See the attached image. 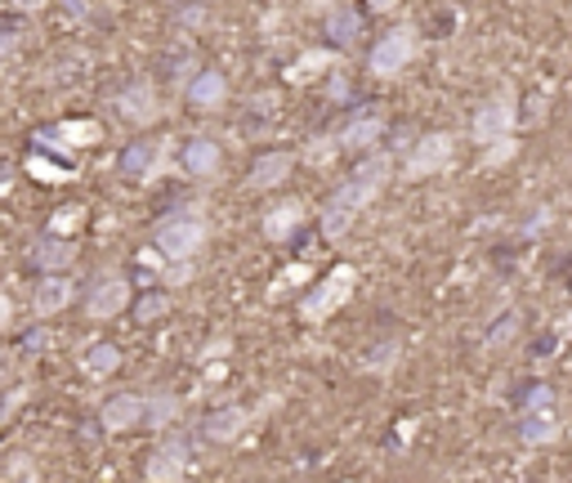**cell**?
Wrapping results in <instances>:
<instances>
[{
  "instance_id": "obj_36",
  "label": "cell",
  "mask_w": 572,
  "mask_h": 483,
  "mask_svg": "<svg viewBox=\"0 0 572 483\" xmlns=\"http://www.w3.org/2000/svg\"><path fill=\"white\" fill-rule=\"evenodd\" d=\"M300 278H309V268H300V264L286 268V273H282V287H292V283H300Z\"/></svg>"
},
{
  "instance_id": "obj_32",
  "label": "cell",
  "mask_w": 572,
  "mask_h": 483,
  "mask_svg": "<svg viewBox=\"0 0 572 483\" xmlns=\"http://www.w3.org/2000/svg\"><path fill=\"white\" fill-rule=\"evenodd\" d=\"M6 474H10V479H36V470L28 465V457H14V465H10Z\"/></svg>"
},
{
  "instance_id": "obj_23",
  "label": "cell",
  "mask_w": 572,
  "mask_h": 483,
  "mask_svg": "<svg viewBox=\"0 0 572 483\" xmlns=\"http://www.w3.org/2000/svg\"><path fill=\"white\" fill-rule=\"evenodd\" d=\"M72 260H77V246H72L63 233H54V238H45V242L36 246V264H41L45 273H63Z\"/></svg>"
},
{
  "instance_id": "obj_28",
  "label": "cell",
  "mask_w": 572,
  "mask_h": 483,
  "mask_svg": "<svg viewBox=\"0 0 572 483\" xmlns=\"http://www.w3.org/2000/svg\"><path fill=\"white\" fill-rule=\"evenodd\" d=\"M331 32H336V36L349 45V41L358 36V19H353L349 10H336V14H331Z\"/></svg>"
},
{
  "instance_id": "obj_3",
  "label": "cell",
  "mask_w": 572,
  "mask_h": 483,
  "mask_svg": "<svg viewBox=\"0 0 572 483\" xmlns=\"http://www.w3.org/2000/svg\"><path fill=\"white\" fill-rule=\"evenodd\" d=\"M416 50H420L416 28H394V32H385V36L372 45V58H367L372 77H398L403 67H411Z\"/></svg>"
},
{
  "instance_id": "obj_33",
  "label": "cell",
  "mask_w": 572,
  "mask_h": 483,
  "mask_svg": "<svg viewBox=\"0 0 572 483\" xmlns=\"http://www.w3.org/2000/svg\"><path fill=\"white\" fill-rule=\"evenodd\" d=\"M19 32H6V28H0V54H19Z\"/></svg>"
},
{
  "instance_id": "obj_21",
  "label": "cell",
  "mask_w": 572,
  "mask_h": 483,
  "mask_svg": "<svg viewBox=\"0 0 572 483\" xmlns=\"http://www.w3.org/2000/svg\"><path fill=\"white\" fill-rule=\"evenodd\" d=\"M117 367H121V350H117V344H108V340L90 344V350L81 354V372H86L90 381H103V376H112Z\"/></svg>"
},
{
  "instance_id": "obj_13",
  "label": "cell",
  "mask_w": 572,
  "mask_h": 483,
  "mask_svg": "<svg viewBox=\"0 0 572 483\" xmlns=\"http://www.w3.org/2000/svg\"><path fill=\"white\" fill-rule=\"evenodd\" d=\"M220 166H224V153H220V144H215L210 134H197V140H188V149H184V171H188V175L210 179Z\"/></svg>"
},
{
  "instance_id": "obj_27",
  "label": "cell",
  "mask_w": 572,
  "mask_h": 483,
  "mask_svg": "<svg viewBox=\"0 0 572 483\" xmlns=\"http://www.w3.org/2000/svg\"><path fill=\"white\" fill-rule=\"evenodd\" d=\"M162 283L188 287V283H193V260H166V278H162Z\"/></svg>"
},
{
  "instance_id": "obj_12",
  "label": "cell",
  "mask_w": 572,
  "mask_h": 483,
  "mask_svg": "<svg viewBox=\"0 0 572 483\" xmlns=\"http://www.w3.org/2000/svg\"><path fill=\"white\" fill-rule=\"evenodd\" d=\"M41 140H50L54 149H95L103 140V130H99V121H58Z\"/></svg>"
},
{
  "instance_id": "obj_38",
  "label": "cell",
  "mask_w": 572,
  "mask_h": 483,
  "mask_svg": "<svg viewBox=\"0 0 572 483\" xmlns=\"http://www.w3.org/2000/svg\"><path fill=\"white\" fill-rule=\"evenodd\" d=\"M398 0H372V10H394Z\"/></svg>"
},
{
  "instance_id": "obj_20",
  "label": "cell",
  "mask_w": 572,
  "mask_h": 483,
  "mask_svg": "<svg viewBox=\"0 0 572 483\" xmlns=\"http://www.w3.org/2000/svg\"><path fill=\"white\" fill-rule=\"evenodd\" d=\"M292 171H296L292 153H264L251 166V188H277V184H286V175H292Z\"/></svg>"
},
{
  "instance_id": "obj_9",
  "label": "cell",
  "mask_w": 572,
  "mask_h": 483,
  "mask_svg": "<svg viewBox=\"0 0 572 483\" xmlns=\"http://www.w3.org/2000/svg\"><path fill=\"white\" fill-rule=\"evenodd\" d=\"M193 470V452H188V443L184 439H166V443H157L153 448V457H148V474L153 483H175V479H184Z\"/></svg>"
},
{
  "instance_id": "obj_35",
  "label": "cell",
  "mask_w": 572,
  "mask_h": 483,
  "mask_svg": "<svg viewBox=\"0 0 572 483\" xmlns=\"http://www.w3.org/2000/svg\"><path fill=\"white\" fill-rule=\"evenodd\" d=\"M10 6H14V10H23V14H36V10H45V6H50V0H10Z\"/></svg>"
},
{
  "instance_id": "obj_34",
  "label": "cell",
  "mask_w": 572,
  "mask_h": 483,
  "mask_svg": "<svg viewBox=\"0 0 572 483\" xmlns=\"http://www.w3.org/2000/svg\"><path fill=\"white\" fill-rule=\"evenodd\" d=\"M10 322H14V300H10L6 292H0V331H6Z\"/></svg>"
},
{
  "instance_id": "obj_6",
  "label": "cell",
  "mask_w": 572,
  "mask_h": 483,
  "mask_svg": "<svg viewBox=\"0 0 572 483\" xmlns=\"http://www.w3.org/2000/svg\"><path fill=\"white\" fill-rule=\"evenodd\" d=\"M125 305H130V283L121 278V273H103V278L90 287V296H86V318L108 322V318L125 314Z\"/></svg>"
},
{
  "instance_id": "obj_26",
  "label": "cell",
  "mask_w": 572,
  "mask_h": 483,
  "mask_svg": "<svg viewBox=\"0 0 572 483\" xmlns=\"http://www.w3.org/2000/svg\"><path fill=\"white\" fill-rule=\"evenodd\" d=\"M331 63V54H322V50H314V54H305L296 67H292V81H309V77H318L322 67Z\"/></svg>"
},
{
  "instance_id": "obj_40",
  "label": "cell",
  "mask_w": 572,
  "mask_h": 483,
  "mask_svg": "<svg viewBox=\"0 0 572 483\" xmlns=\"http://www.w3.org/2000/svg\"><path fill=\"white\" fill-rule=\"evenodd\" d=\"M0 381H6V367H0Z\"/></svg>"
},
{
  "instance_id": "obj_31",
  "label": "cell",
  "mask_w": 572,
  "mask_h": 483,
  "mask_svg": "<svg viewBox=\"0 0 572 483\" xmlns=\"http://www.w3.org/2000/svg\"><path fill=\"white\" fill-rule=\"evenodd\" d=\"M77 224H81V206H67V211L54 220V233H72Z\"/></svg>"
},
{
  "instance_id": "obj_22",
  "label": "cell",
  "mask_w": 572,
  "mask_h": 483,
  "mask_svg": "<svg viewBox=\"0 0 572 483\" xmlns=\"http://www.w3.org/2000/svg\"><path fill=\"white\" fill-rule=\"evenodd\" d=\"M353 220H358V206H349L340 193H331V201L322 206V233L336 242V238H344L353 229Z\"/></svg>"
},
{
  "instance_id": "obj_19",
  "label": "cell",
  "mask_w": 572,
  "mask_h": 483,
  "mask_svg": "<svg viewBox=\"0 0 572 483\" xmlns=\"http://www.w3.org/2000/svg\"><path fill=\"white\" fill-rule=\"evenodd\" d=\"M519 439H524L528 448L554 443V439H559V417H554V411H546V407H528V411H524V426H519Z\"/></svg>"
},
{
  "instance_id": "obj_14",
  "label": "cell",
  "mask_w": 572,
  "mask_h": 483,
  "mask_svg": "<svg viewBox=\"0 0 572 483\" xmlns=\"http://www.w3.org/2000/svg\"><path fill=\"white\" fill-rule=\"evenodd\" d=\"M381 134H385V121L367 112V117H353V121L340 130L336 144H340V153H367V149L381 140Z\"/></svg>"
},
{
  "instance_id": "obj_11",
  "label": "cell",
  "mask_w": 572,
  "mask_h": 483,
  "mask_svg": "<svg viewBox=\"0 0 572 483\" xmlns=\"http://www.w3.org/2000/svg\"><path fill=\"white\" fill-rule=\"evenodd\" d=\"M99 426L108 435H125V430H139L143 426V394H117L103 403L99 411Z\"/></svg>"
},
{
  "instance_id": "obj_25",
  "label": "cell",
  "mask_w": 572,
  "mask_h": 483,
  "mask_svg": "<svg viewBox=\"0 0 572 483\" xmlns=\"http://www.w3.org/2000/svg\"><path fill=\"white\" fill-rule=\"evenodd\" d=\"M515 149H519V140H510V134H506V140L483 144V166H487V171H492V166H506V162L515 157Z\"/></svg>"
},
{
  "instance_id": "obj_37",
  "label": "cell",
  "mask_w": 572,
  "mask_h": 483,
  "mask_svg": "<svg viewBox=\"0 0 572 483\" xmlns=\"http://www.w3.org/2000/svg\"><path fill=\"white\" fill-rule=\"evenodd\" d=\"M45 340H50L45 331H32V336H28V350H41V344H45Z\"/></svg>"
},
{
  "instance_id": "obj_18",
  "label": "cell",
  "mask_w": 572,
  "mask_h": 483,
  "mask_svg": "<svg viewBox=\"0 0 572 483\" xmlns=\"http://www.w3.org/2000/svg\"><path fill=\"white\" fill-rule=\"evenodd\" d=\"M300 224H305V201H296V197L292 201H277L273 211L264 216V238L268 242H286Z\"/></svg>"
},
{
  "instance_id": "obj_16",
  "label": "cell",
  "mask_w": 572,
  "mask_h": 483,
  "mask_svg": "<svg viewBox=\"0 0 572 483\" xmlns=\"http://www.w3.org/2000/svg\"><path fill=\"white\" fill-rule=\"evenodd\" d=\"M246 426H251L246 407H220V411H210L206 417V439L210 443H233V439H242Z\"/></svg>"
},
{
  "instance_id": "obj_4",
  "label": "cell",
  "mask_w": 572,
  "mask_h": 483,
  "mask_svg": "<svg viewBox=\"0 0 572 483\" xmlns=\"http://www.w3.org/2000/svg\"><path fill=\"white\" fill-rule=\"evenodd\" d=\"M452 162H457V140L443 134V130H435V134H420L416 149L407 153V175L429 179V175H443Z\"/></svg>"
},
{
  "instance_id": "obj_2",
  "label": "cell",
  "mask_w": 572,
  "mask_h": 483,
  "mask_svg": "<svg viewBox=\"0 0 572 483\" xmlns=\"http://www.w3.org/2000/svg\"><path fill=\"white\" fill-rule=\"evenodd\" d=\"M206 246V220L193 211H175L157 224V251L162 260H197V251Z\"/></svg>"
},
{
  "instance_id": "obj_39",
  "label": "cell",
  "mask_w": 572,
  "mask_h": 483,
  "mask_svg": "<svg viewBox=\"0 0 572 483\" xmlns=\"http://www.w3.org/2000/svg\"><path fill=\"white\" fill-rule=\"evenodd\" d=\"M6 175H10V171H0V188H6V184H10V179H6Z\"/></svg>"
},
{
  "instance_id": "obj_29",
  "label": "cell",
  "mask_w": 572,
  "mask_h": 483,
  "mask_svg": "<svg viewBox=\"0 0 572 483\" xmlns=\"http://www.w3.org/2000/svg\"><path fill=\"white\" fill-rule=\"evenodd\" d=\"M28 171H32L36 179H45V184H50V179H54V184H58V179H67V171H63V166H50L45 157H32V162H28Z\"/></svg>"
},
{
  "instance_id": "obj_1",
  "label": "cell",
  "mask_w": 572,
  "mask_h": 483,
  "mask_svg": "<svg viewBox=\"0 0 572 483\" xmlns=\"http://www.w3.org/2000/svg\"><path fill=\"white\" fill-rule=\"evenodd\" d=\"M353 287H358V268L353 264H336L327 278L314 283V292L305 296V305H300L305 322H327L331 314H340V305L353 296Z\"/></svg>"
},
{
  "instance_id": "obj_8",
  "label": "cell",
  "mask_w": 572,
  "mask_h": 483,
  "mask_svg": "<svg viewBox=\"0 0 572 483\" xmlns=\"http://www.w3.org/2000/svg\"><path fill=\"white\" fill-rule=\"evenodd\" d=\"M515 121H519V112H515V103L510 99H487L479 112H474V140H479V149L483 144H492V140H506V134H515Z\"/></svg>"
},
{
  "instance_id": "obj_30",
  "label": "cell",
  "mask_w": 572,
  "mask_h": 483,
  "mask_svg": "<svg viewBox=\"0 0 572 483\" xmlns=\"http://www.w3.org/2000/svg\"><path fill=\"white\" fill-rule=\"evenodd\" d=\"M139 322H153L157 314H166V296H148V300H139Z\"/></svg>"
},
{
  "instance_id": "obj_24",
  "label": "cell",
  "mask_w": 572,
  "mask_h": 483,
  "mask_svg": "<svg viewBox=\"0 0 572 483\" xmlns=\"http://www.w3.org/2000/svg\"><path fill=\"white\" fill-rule=\"evenodd\" d=\"M179 421V398L175 394H153V398H143V426H175Z\"/></svg>"
},
{
  "instance_id": "obj_17",
  "label": "cell",
  "mask_w": 572,
  "mask_h": 483,
  "mask_svg": "<svg viewBox=\"0 0 572 483\" xmlns=\"http://www.w3.org/2000/svg\"><path fill=\"white\" fill-rule=\"evenodd\" d=\"M72 305V283L63 278V273H45V283H36V296H32V309L41 318H54Z\"/></svg>"
},
{
  "instance_id": "obj_10",
  "label": "cell",
  "mask_w": 572,
  "mask_h": 483,
  "mask_svg": "<svg viewBox=\"0 0 572 483\" xmlns=\"http://www.w3.org/2000/svg\"><path fill=\"white\" fill-rule=\"evenodd\" d=\"M162 171H166V144L139 140L121 153V175H130V179H157Z\"/></svg>"
},
{
  "instance_id": "obj_15",
  "label": "cell",
  "mask_w": 572,
  "mask_h": 483,
  "mask_svg": "<svg viewBox=\"0 0 572 483\" xmlns=\"http://www.w3.org/2000/svg\"><path fill=\"white\" fill-rule=\"evenodd\" d=\"M188 103L193 108H224L229 103V77L224 73H197L193 81H188Z\"/></svg>"
},
{
  "instance_id": "obj_5",
  "label": "cell",
  "mask_w": 572,
  "mask_h": 483,
  "mask_svg": "<svg viewBox=\"0 0 572 483\" xmlns=\"http://www.w3.org/2000/svg\"><path fill=\"white\" fill-rule=\"evenodd\" d=\"M389 157L385 153H376V157H367L363 166H358L349 179H344V188H340V197L349 201V206H358V211H363V206H372L381 193H385V184H389Z\"/></svg>"
},
{
  "instance_id": "obj_7",
  "label": "cell",
  "mask_w": 572,
  "mask_h": 483,
  "mask_svg": "<svg viewBox=\"0 0 572 483\" xmlns=\"http://www.w3.org/2000/svg\"><path fill=\"white\" fill-rule=\"evenodd\" d=\"M117 112H121L125 125H153V121L162 117V95H157V86H153V81L125 86V90L117 95Z\"/></svg>"
}]
</instances>
